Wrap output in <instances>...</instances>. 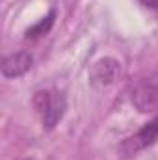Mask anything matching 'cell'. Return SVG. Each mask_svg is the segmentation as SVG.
I'll return each instance as SVG.
<instances>
[{
	"label": "cell",
	"mask_w": 158,
	"mask_h": 160,
	"mask_svg": "<svg viewBox=\"0 0 158 160\" xmlns=\"http://www.w3.org/2000/svg\"><path fill=\"white\" fill-rule=\"evenodd\" d=\"M141 6H145L147 9H153V11H158V0H138Z\"/></svg>",
	"instance_id": "52a82bcc"
},
{
	"label": "cell",
	"mask_w": 158,
	"mask_h": 160,
	"mask_svg": "<svg viewBox=\"0 0 158 160\" xmlns=\"http://www.w3.org/2000/svg\"><path fill=\"white\" fill-rule=\"evenodd\" d=\"M32 106L41 121L43 130H54L56 125L63 119L67 110V101L60 91L39 89L32 97Z\"/></svg>",
	"instance_id": "6da1fadb"
},
{
	"label": "cell",
	"mask_w": 158,
	"mask_h": 160,
	"mask_svg": "<svg viewBox=\"0 0 158 160\" xmlns=\"http://www.w3.org/2000/svg\"><path fill=\"white\" fill-rule=\"evenodd\" d=\"M121 75V62L116 58H99L91 67H89V84L95 89L106 88L110 84H114Z\"/></svg>",
	"instance_id": "277c9868"
},
{
	"label": "cell",
	"mask_w": 158,
	"mask_h": 160,
	"mask_svg": "<svg viewBox=\"0 0 158 160\" xmlns=\"http://www.w3.org/2000/svg\"><path fill=\"white\" fill-rule=\"evenodd\" d=\"M19 160H32V158H19Z\"/></svg>",
	"instance_id": "ba28073f"
},
{
	"label": "cell",
	"mask_w": 158,
	"mask_h": 160,
	"mask_svg": "<svg viewBox=\"0 0 158 160\" xmlns=\"http://www.w3.org/2000/svg\"><path fill=\"white\" fill-rule=\"evenodd\" d=\"M155 143H158V116L149 119L141 128H138L128 138H125L119 145V153L125 158H130V157H136L138 153L153 147Z\"/></svg>",
	"instance_id": "7a4b0ae2"
},
{
	"label": "cell",
	"mask_w": 158,
	"mask_h": 160,
	"mask_svg": "<svg viewBox=\"0 0 158 160\" xmlns=\"http://www.w3.org/2000/svg\"><path fill=\"white\" fill-rule=\"evenodd\" d=\"M34 65V56L28 50H17L6 54L2 60V77L4 78H19L26 75Z\"/></svg>",
	"instance_id": "5b68a950"
},
{
	"label": "cell",
	"mask_w": 158,
	"mask_h": 160,
	"mask_svg": "<svg viewBox=\"0 0 158 160\" xmlns=\"http://www.w3.org/2000/svg\"><path fill=\"white\" fill-rule=\"evenodd\" d=\"M56 13H58V11L52 8L45 19H41L37 24H34V26L26 28V32H24V38H26V39H32V41H34V39H37V38H43L45 34H48V32H50V28H52V24H54Z\"/></svg>",
	"instance_id": "8992f818"
},
{
	"label": "cell",
	"mask_w": 158,
	"mask_h": 160,
	"mask_svg": "<svg viewBox=\"0 0 158 160\" xmlns=\"http://www.w3.org/2000/svg\"><path fill=\"white\" fill-rule=\"evenodd\" d=\"M130 101L140 112L158 110V75L136 80L130 86Z\"/></svg>",
	"instance_id": "3957f363"
}]
</instances>
